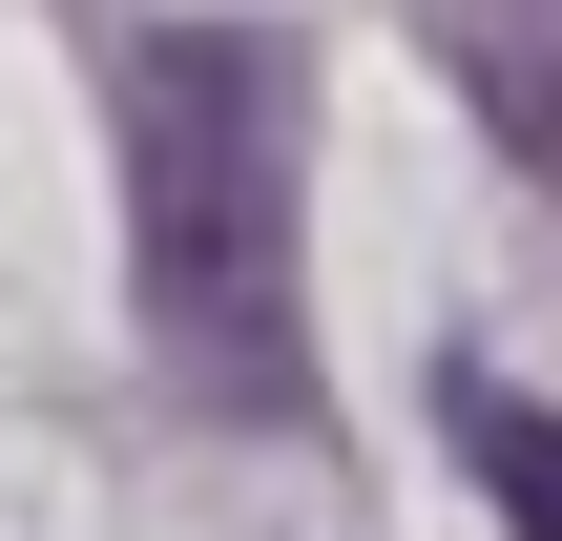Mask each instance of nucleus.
<instances>
[{"mask_svg":"<svg viewBox=\"0 0 562 541\" xmlns=\"http://www.w3.org/2000/svg\"><path fill=\"white\" fill-rule=\"evenodd\" d=\"M292 146L313 63L292 21H146L125 42V208H146V354L209 417H313V292H292Z\"/></svg>","mask_w":562,"mask_h":541,"instance_id":"1","label":"nucleus"},{"mask_svg":"<svg viewBox=\"0 0 562 541\" xmlns=\"http://www.w3.org/2000/svg\"><path fill=\"white\" fill-rule=\"evenodd\" d=\"M438 63L521 167H562V0H438Z\"/></svg>","mask_w":562,"mask_h":541,"instance_id":"2","label":"nucleus"},{"mask_svg":"<svg viewBox=\"0 0 562 541\" xmlns=\"http://www.w3.org/2000/svg\"><path fill=\"white\" fill-rule=\"evenodd\" d=\"M438 417H459L480 500H501L521 541H562V417H542V396H501V375H438Z\"/></svg>","mask_w":562,"mask_h":541,"instance_id":"3","label":"nucleus"}]
</instances>
